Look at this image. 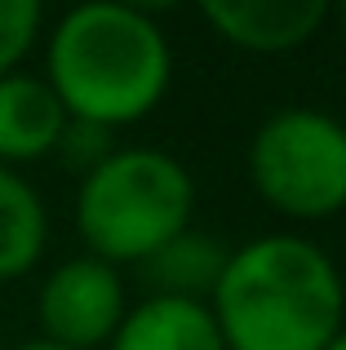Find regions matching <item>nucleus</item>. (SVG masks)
<instances>
[{"label":"nucleus","instance_id":"nucleus-1","mask_svg":"<svg viewBox=\"0 0 346 350\" xmlns=\"http://www.w3.org/2000/svg\"><path fill=\"white\" fill-rule=\"evenodd\" d=\"M209 310L226 350H329L346 328V280L315 239L271 231L231 248Z\"/></svg>","mask_w":346,"mask_h":350},{"label":"nucleus","instance_id":"nucleus-2","mask_svg":"<svg viewBox=\"0 0 346 350\" xmlns=\"http://www.w3.org/2000/svg\"><path fill=\"white\" fill-rule=\"evenodd\" d=\"M44 80L71 120L116 133L165 103L173 49L156 18H142L116 0H80L58 18L44 44Z\"/></svg>","mask_w":346,"mask_h":350},{"label":"nucleus","instance_id":"nucleus-3","mask_svg":"<svg viewBox=\"0 0 346 350\" xmlns=\"http://www.w3.org/2000/svg\"><path fill=\"white\" fill-rule=\"evenodd\" d=\"M196 217V178L156 146H116L76 187V231L89 257L142 266Z\"/></svg>","mask_w":346,"mask_h":350},{"label":"nucleus","instance_id":"nucleus-4","mask_svg":"<svg viewBox=\"0 0 346 350\" xmlns=\"http://www.w3.org/2000/svg\"><path fill=\"white\" fill-rule=\"evenodd\" d=\"M249 187L293 222H324L346 208V124L324 107H280L244 151Z\"/></svg>","mask_w":346,"mask_h":350},{"label":"nucleus","instance_id":"nucleus-5","mask_svg":"<svg viewBox=\"0 0 346 350\" xmlns=\"http://www.w3.org/2000/svg\"><path fill=\"white\" fill-rule=\"evenodd\" d=\"M124 310H129V293H124L120 266L98 262L89 253L58 262L40 280V293H36L40 337H49V342L67 350L107 346L120 328Z\"/></svg>","mask_w":346,"mask_h":350},{"label":"nucleus","instance_id":"nucleus-6","mask_svg":"<svg viewBox=\"0 0 346 350\" xmlns=\"http://www.w3.org/2000/svg\"><path fill=\"white\" fill-rule=\"evenodd\" d=\"M196 9L231 49L280 58L315 40L333 0H196Z\"/></svg>","mask_w":346,"mask_h":350},{"label":"nucleus","instance_id":"nucleus-7","mask_svg":"<svg viewBox=\"0 0 346 350\" xmlns=\"http://www.w3.org/2000/svg\"><path fill=\"white\" fill-rule=\"evenodd\" d=\"M62 124H67V111L44 76H31L23 67L0 76V164L5 169L53 155Z\"/></svg>","mask_w":346,"mask_h":350},{"label":"nucleus","instance_id":"nucleus-8","mask_svg":"<svg viewBox=\"0 0 346 350\" xmlns=\"http://www.w3.org/2000/svg\"><path fill=\"white\" fill-rule=\"evenodd\" d=\"M107 350H226V342L213 324L209 301L151 293L124 310Z\"/></svg>","mask_w":346,"mask_h":350},{"label":"nucleus","instance_id":"nucleus-9","mask_svg":"<svg viewBox=\"0 0 346 350\" xmlns=\"http://www.w3.org/2000/svg\"><path fill=\"white\" fill-rule=\"evenodd\" d=\"M226 257H231V248L217 235L187 226V231L173 235L160 253H151L138 271H142V280L151 284V293H160V297L209 301V293L217 288V275H222Z\"/></svg>","mask_w":346,"mask_h":350},{"label":"nucleus","instance_id":"nucleus-10","mask_svg":"<svg viewBox=\"0 0 346 350\" xmlns=\"http://www.w3.org/2000/svg\"><path fill=\"white\" fill-rule=\"evenodd\" d=\"M49 244V208L18 169L0 164V284L23 280Z\"/></svg>","mask_w":346,"mask_h":350},{"label":"nucleus","instance_id":"nucleus-11","mask_svg":"<svg viewBox=\"0 0 346 350\" xmlns=\"http://www.w3.org/2000/svg\"><path fill=\"white\" fill-rule=\"evenodd\" d=\"M44 23V0H0V76L23 67Z\"/></svg>","mask_w":346,"mask_h":350},{"label":"nucleus","instance_id":"nucleus-12","mask_svg":"<svg viewBox=\"0 0 346 350\" xmlns=\"http://www.w3.org/2000/svg\"><path fill=\"white\" fill-rule=\"evenodd\" d=\"M111 151H116V133L111 129L89 124V120H71V116H67V124H62L58 146H53V155H58L67 169H76L80 178H85L89 169H98Z\"/></svg>","mask_w":346,"mask_h":350},{"label":"nucleus","instance_id":"nucleus-13","mask_svg":"<svg viewBox=\"0 0 346 350\" xmlns=\"http://www.w3.org/2000/svg\"><path fill=\"white\" fill-rule=\"evenodd\" d=\"M116 5H124V9H133V14L156 18V23H160V14H169V9H178V5H187V0H116Z\"/></svg>","mask_w":346,"mask_h":350},{"label":"nucleus","instance_id":"nucleus-14","mask_svg":"<svg viewBox=\"0 0 346 350\" xmlns=\"http://www.w3.org/2000/svg\"><path fill=\"white\" fill-rule=\"evenodd\" d=\"M5 350H67V346L49 342V337H31V342H18V346H5Z\"/></svg>","mask_w":346,"mask_h":350},{"label":"nucleus","instance_id":"nucleus-15","mask_svg":"<svg viewBox=\"0 0 346 350\" xmlns=\"http://www.w3.org/2000/svg\"><path fill=\"white\" fill-rule=\"evenodd\" d=\"M333 18H338V36L346 44V0H333Z\"/></svg>","mask_w":346,"mask_h":350},{"label":"nucleus","instance_id":"nucleus-16","mask_svg":"<svg viewBox=\"0 0 346 350\" xmlns=\"http://www.w3.org/2000/svg\"><path fill=\"white\" fill-rule=\"evenodd\" d=\"M329 350H346V328H342L338 337H333V346H329Z\"/></svg>","mask_w":346,"mask_h":350},{"label":"nucleus","instance_id":"nucleus-17","mask_svg":"<svg viewBox=\"0 0 346 350\" xmlns=\"http://www.w3.org/2000/svg\"><path fill=\"white\" fill-rule=\"evenodd\" d=\"M0 350H5V337H0Z\"/></svg>","mask_w":346,"mask_h":350}]
</instances>
